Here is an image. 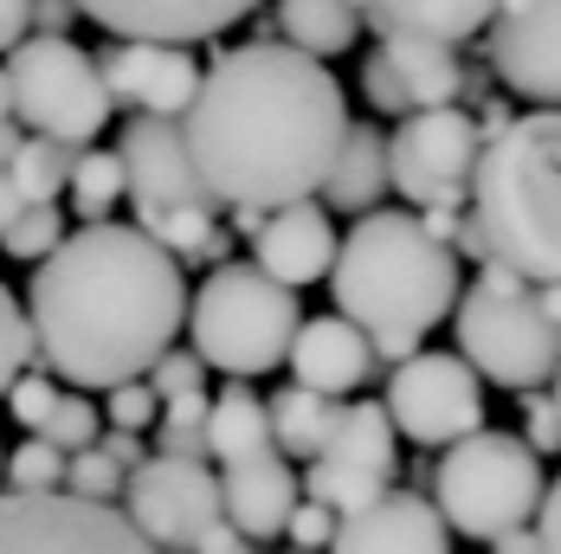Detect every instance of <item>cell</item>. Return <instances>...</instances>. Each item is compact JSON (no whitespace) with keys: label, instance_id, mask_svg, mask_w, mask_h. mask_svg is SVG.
I'll return each instance as SVG.
<instances>
[{"label":"cell","instance_id":"1","mask_svg":"<svg viewBox=\"0 0 561 554\" xmlns=\"http://www.w3.org/2000/svg\"><path fill=\"white\" fill-rule=\"evenodd\" d=\"M342 129L348 97L336 71L284 39L220 53L181 111V142L207 200L259 213L310 200L323 187Z\"/></svg>","mask_w":561,"mask_h":554},{"label":"cell","instance_id":"2","mask_svg":"<svg viewBox=\"0 0 561 554\" xmlns=\"http://www.w3.org/2000/svg\"><path fill=\"white\" fill-rule=\"evenodd\" d=\"M26 323L53 381L104 393L149 374V361L174 348L187 323V277L142 226L84 220L33 265Z\"/></svg>","mask_w":561,"mask_h":554},{"label":"cell","instance_id":"3","mask_svg":"<svg viewBox=\"0 0 561 554\" xmlns=\"http://www.w3.org/2000/svg\"><path fill=\"white\" fill-rule=\"evenodd\" d=\"M323 277H330L336 316H348L368 335L375 361H388V368L407 361L413 348H426V335L458 303V252L446 239H433L413 207L355 213Z\"/></svg>","mask_w":561,"mask_h":554},{"label":"cell","instance_id":"4","mask_svg":"<svg viewBox=\"0 0 561 554\" xmlns=\"http://www.w3.org/2000/svg\"><path fill=\"white\" fill-rule=\"evenodd\" d=\"M465 220L478 239V265H504L529 284L561 277V111L510 116L484 136Z\"/></svg>","mask_w":561,"mask_h":554},{"label":"cell","instance_id":"5","mask_svg":"<svg viewBox=\"0 0 561 554\" xmlns=\"http://www.w3.org/2000/svg\"><path fill=\"white\" fill-rule=\"evenodd\" d=\"M446 323L458 335V355L478 368V381L510 388V393L556 381L561 330L542 316V297H536L529 277L504 272V265H484L471 284H458V303H451Z\"/></svg>","mask_w":561,"mask_h":554},{"label":"cell","instance_id":"6","mask_svg":"<svg viewBox=\"0 0 561 554\" xmlns=\"http://www.w3.org/2000/svg\"><path fill=\"white\" fill-rule=\"evenodd\" d=\"M297 290H284L259 265H214L207 284L187 297V323L194 330V355L207 368H220L226 381H259L284 368V348L297 335Z\"/></svg>","mask_w":561,"mask_h":554},{"label":"cell","instance_id":"7","mask_svg":"<svg viewBox=\"0 0 561 554\" xmlns=\"http://www.w3.org/2000/svg\"><path fill=\"white\" fill-rule=\"evenodd\" d=\"M446 458L433 464V509L451 535L465 542H497L504 529H523L542 503V458L516 432L478 426L465 439L439 445Z\"/></svg>","mask_w":561,"mask_h":554},{"label":"cell","instance_id":"8","mask_svg":"<svg viewBox=\"0 0 561 554\" xmlns=\"http://www.w3.org/2000/svg\"><path fill=\"white\" fill-rule=\"evenodd\" d=\"M7 97H13V123L26 136H53L71 149H91L111 123V91L98 78V58L71 46L65 33H26L7 53Z\"/></svg>","mask_w":561,"mask_h":554},{"label":"cell","instance_id":"9","mask_svg":"<svg viewBox=\"0 0 561 554\" xmlns=\"http://www.w3.org/2000/svg\"><path fill=\"white\" fill-rule=\"evenodd\" d=\"M478 149H484V129L471 111H458V104L407 111L400 129L388 136V194H400L413 213L465 207Z\"/></svg>","mask_w":561,"mask_h":554},{"label":"cell","instance_id":"10","mask_svg":"<svg viewBox=\"0 0 561 554\" xmlns=\"http://www.w3.org/2000/svg\"><path fill=\"white\" fill-rule=\"evenodd\" d=\"M388 419L400 439L426 445V451H439V445L465 439V432H478L484 426V381H478V368L465 361V355H451V348H413L407 361H393L388 374Z\"/></svg>","mask_w":561,"mask_h":554},{"label":"cell","instance_id":"11","mask_svg":"<svg viewBox=\"0 0 561 554\" xmlns=\"http://www.w3.org/2000/svg\"><path fill=\"white\" fill-rule=\"evenodd\" d=\"M0 554H156L116 503H84L71 490H7Z\"/></svg>","mask_w":561,"mask_h":554},{"label":"cell","instance_id":"12","mask_svg":"<svg viewBox=\"0 0 561 554\" xmlns=\"http://www.w3.org/2000/svg\"><path fill=\"white\" fill-rule=\"evenodd\" d=\"M123 516L156 554H187L207 522H220V477L207 458H142L123 471Z\"/></svg>","mask_w":561,"mask_h":554},{"label":"cell","instance_id":"13","mask_svg":"<svg viewBox=\"0 0 561 554\" xmlns=\"http://www.w3.org/2000/svg\"><path fill=\"white\" fill-rule=\"evenodd\" d=\"M393 451H400V432H393L381 400L336 406V426H330L323 451L304 464V497L330 503L336 516L375 503L381 490H393V464H400Z\"/></svg>","mask_w":561,"mask_h":554},{"label":"cell","instance_id":"14","mask_svg":"<svg viewBox=\"0 0 561 554\" xmlns=\"http://www.w3.org/2000/svg\"><path fill=\"white\" fill-rule=\"evenodd\" d=\"M491 71L510 97L561 111V0H510L491 13Z\"/></svg>","mask_w":561,"mask_h":554},{"label":"cell","instance_id":"15","mask_svg":"<svg viewBox=\"0 0 561 554\" xmlns=\"http://www.w3.org/2000/svg\"><path fill=\"white\" fill-rule=\"evenodd\" d=\"M116 162L129 207H214L181 142V116H129L116 136Z\"/></svg>","mask_w":561,"mask_h":554},{"label":"cell","instance_id":"16","mask_svg":"<svg viewBox=\"0 0 561 554\" xmlns=\"http://www.w3.org/2000/svg\"><path fill=\"white\" fill-rule=\"evenodd\" d=\"M362 97H368L381 116L458 104V97H465L458 46H433V39H381V46L368 53V65H362Z\"/></svg>","mask_w":561,"mask_h":554},{"label":"cell","instance_id":"17","mask_svg":"<svg viewBox=\"0 0 561 554\" xmlns=\"http://www.w3.org/2000/svg\"><path fill=\"white\" fill-rule=\"evenodd\" d=\"M98 78L111 104H123L129 116H181L201 84V65L187 46H169V39H116L98 58Z\"/></svg>","mask_w":561,"mask_h":554},{"label":"cell","instance_id":"18","mask_svg":"<svg viewBox=\"0 0 561 554\" xmlns=\"http://www.w3.org/2000/svg\"><path fill=\"white\" fill-rule=\"evenodd\" d=\"M323 554H451V529L426 497L381 490L375 503L336 516V535Z\"/></svg>","mask_w":561,"mask_h":554},{"label":"cell","instance_id":"19","mask_svg":"<svg viewBox=\"0 0 561 554\" xmlns=\"http://www.w3.org/2000/svg\"><path fill=\"white\" fill-rule=\"evenodd\" d=\"M84 20H98L116 39H169V46H194L214 39L226 26H239L259 0H71Z\"/></svg>","mask_w":561,"mask_h":554},{"label":"cell","instance_id":"20","mask_svg":"<svg viewBox=\"0 0 561 554\" xmlns=\"http://www.w3.org/2000/svg\"><path fill=\"white\" fill-rule=\"evenodd\" d=\"M336 258V226H330V207L323 200H290V207H272L259 232H252V265L284 284V290H304L330 272Z\"/></svg>","mask_w":561,"mask_h":554},{"label":"cell","instance_id":"21","mask_svg":"<svg viewBox=\"0 0 561 554\" xmlns=\"http://www.w3.org/2000/svg\"><path fill=\"white\" fill-rule=\"evenodd\" d=\"M284 368H290V381L310 393H355L381 361H375V348H368V335L355 330L348 316H310V323H297L290 335V348H284Z\"/></svg>","mask_w":561,"mask_h":554},{"label":"cell","instance_id":"22","mask_svg":"<svg viewBox=\"0 0 561 554\" xmlns=\"http://www.w3.org/2000/svg\"><path fill=\"white\" fill-rule=\"evenodd\" d=\"M297 503V471L278 451H259V458H239L220 471V516L245 535V542H272L284 535V516Z\"/></svg>","mask_w":561,"mask_h":554},{"label":"cell","instance_id":"23","mask_svg":"<svg viewBox=\"0 0 561 554\" xmlns=\"http://www.w3.org/2000/svg\"><path fill=\"white\" fill-rule=\"evenodd\" d=\"M362 26L381 39H433V46H465L491 26L497 0H355Z\"/></svg>","mask_w":561,"mask_h":554},{"label":"cell","instance_id":"24","mask_svg":"<svg viewBox=\"0 0 561 554\" xmlns=\"http://www.w3.org/2000/svg\"><path fill=\"white\" fill-rule=\"evenodd\" d=\"M317 194L336 213H375L388 200V136L375 123H348L336 142V162H330Z\"/></svg>","mask_w":561,"mask_h":554},{"label":"cell","instance_id":"25","mask_svg":"<svg viewBox=\"0 0 561 554\" xmlns=\"http://www.w3.org/2000/svg\"><path fill=\"white\" fill-rule=\"evenodd\" d=\"M272 451V419H265V400L252 393V381H226L207 400V458L239 464V458H259Z\"/></svg>","mask_w":561,"mask_h":554},{"label":"cell","instance_id":"26","mask_svg":"<svg viewBox=\"0 0 561 554\" xmlns=\"http://www.w3.org/2000/svg\"><path fill=\"white\" fill-rule=\"evenodd\" d=\"M272 26H278L284 46H297V53L336 58V53H348V46H355L362 13H355V0H278Z\"/></svg>","mask_w":561,"mask_h":554},{"label":"cell","instance_id":"27","mask_svg":"<svg viewBox=\"0 0 561 554\" xmlns=\"http://www.w3.org/2000/svg\"><path fill=\"white\" fill-rule=\"evenodd\" d=\"M265 419H272V451H284V458H317L323 451V439H330V426H336V400L330 393H310V388H290L272 393L265 400Z\"/></svg>","mask_w":561,"mask_h":554},{"label":"cell","instance_id":"28","mask_svg":"<svg viewBox=\"0 0 561 554\" xmlns=\"http://www.w3.org/2000/svg\"><path fill=\"white\" fill-rule=\"evenodd\" d=\"M71 142H53V136H20V149L7 155V181L26 207H46L65 194V174H71Z\"/></svg>","mask_w":561,"mask_h":554},{"label":"cell","instance_id":"29","mask_svg":"<svg viewBox=\"0 0 561 554\" xmlns=\"http://www.w3.org/2000/svg\"><path fill=\"white\" fill-rule=\"evenodd\" d=\"M65 194H71L78 220H111L116 200H123V162H116V149H78L71 174H65Z\"/></svg>","mask_w":561,"mask_h":554},{"label":"cell","instance_id":"30","mask_svg":"<svg viewBox=\"0 0 561 554\" xmlns=\"http://www.w3.org/2000/svg\"><path fill=\"white\" fill-rule=\"evenodd\" d=\"M162 252H174V258H207V239H214V207H136V220Z\"/></svg>","mask_w":561,"mask_h":554},{"label":"cell","instance_id":"31","mask_svg":"<svg viewBox=\"0 0 561 554\" xmlns=\"http://www.w3.org/2000/svg\"><path fill=\"white\" fill-rule=\"evenodd\" d=\"M156 445H162V458H207V388L162 400Z\"/></svg>","mask_w":561,"mask_h":554},{"label":"cell","instance_id":"32","mask_svg":"<svg viewBox=\"0 0 561 554\" xmlns=\"http://www.w3.org/2000/svg\"><path fill=\"white\" fill-rule=\"evenodd\" d=\"M58 239H65V213H58V200H46V207H20L13 220L0 226V252L20 258V265H39Z\"/></svg>","mask_w":561,"mask_h":554},{"label":"cell","instance_id":"33","mask_svg":"<svg viewBox=\"0 0 561 554\" xmlns=\"http://www.w3.org/2000/svg\"><path fill=\"white\" fill-rule=\"evenodd\" d=\"M0 477H7V490H58L65 484V451L46 445L39 432H26V445H13L0 458Z\"/></svg>","mask_w":561,"mask_h":554},{"label":"cell","instance_id":"34","mask_svg":"<svg viewBox=\"0 0 561 554\" xmlns=\"http://www.w3.org/2000/svg\"><path fill=\"white\" fill-rule=\"evenodd\" d=\"M39 361V348H33V323H26V303L0 284V400H7V388L26 374Z\"/></svg>","mask_w":561,"mask_h":554},{"label":"cell","instance_id":"35","mask_svg":"<svg viewBox=\"0 0 561 554\" xmlns=\"http://www.w3.org/2000/svg\"><path fill=\"white\" fill-rule=\"evenodd\" d=\"M58 490H71V497H84V503H116L123 497V471L91 439L84 451H65V484Z\"/></svg>","mask_w":561,"mask_h":554},{"label":"cell","instance_id":"36","mask_svg":"<svg viewBox=\"0 0 561 554\" xmlns=\"http://www.w3.org/2000/svg\"><path fill=\"white\" fill-rule=\"evenodd\" d=\"M98 432H104V413L91 406V393H58V406L46 413V426H39V439L58 445V451H84Z\"/></svg>","mask_w":561,"mask_h":554},{"label":"cell","instance_id":"37","mask_svg":"<svg viewBox=\"0 0 561 554\" xmlns=\"http://www.w3.org/2000/svg\"><path fill=\"white\" fill-rule=\"evenodd\" d=\"M58 393H65V388H58L53 374H46V368L33 361V368H26V374H20V381L7 388V400H0V406H7V413H13V419L26 426V432H39V426H46V413L58 406Z\"/></svg>","mask_w":561,"mask_h":554},{"label":"cell","instance_id":"38","mask_svg":"<svg viewBox=\"0 0 561 554\" xmlns=\"http://www.w3.org/2000/svg\"><path fill=\"white\" fill-rule=\"evenodd\" d=\"M111 426H123V432H149L156 426V413H162V400H156V388L136 374V381H116V388H104V406H98Z\"/></svg>","mask_w":561,"mask_h":554},{"label":"cell","instance_id":"39","mask_svg":"<svg viewBox=\"0 0 561 554\" xmlns=\"http://www.w3.org/2000/svg\"><path fill=\"white\" fill-rule=\"evenodd\" d=\"M142 381L156 388V400H174V393L207 388V361H201L194 348H162V355L149 361V374H142Z\"/></svg>","mask_w":561,"mask_h":554},{"label":"cell","instance_id":"40","mask_svg":"<svg viewBox=\"0 0 561 554\" xmlns=\"http://www.w3.org/2000/svg\"><path fill=\"white\" fill-rule=\"evenodd\" d=\"M284 535H290V549H310L323 554L330 549V535H336V509L317 497H297L290 503V516H284Z\"/></svg>","mask_w":561,"mask_h":554},{"label":"cell","instance_id":"41","mask_svg":"<svg viewBox=\"0 0 561 554\" xmlns=\"http://www.w3.org/2000/svg\"><path fill=\"white\" fill-rule=\"evenodd\" d=\"M523 419H529V432H523V445L536 451V458H549V451H561V413H556V400L542 388H529L523 393Z\"/></svg>","mask_w":561,"mask_h":554},{"label":"cell","instance_id":"42","mask_svg":"<svg viewBox=\"0 0 561 554\" xmlns=\"http://www.w3.org/2000/svg\"><path fill=\"white\" fill-rule=\"evenodd\" d=\"M529 529H536L542 554H561V471H556V484H542V503H536Z\"/></svg>","mask_w":561,"mask_h":554},{"label":"cell","instance_id":"43","mask_svg":"<svg viewBox=\"0 0 561 554\" xmlns=\"http://www.w3.org/2000/svg\"><path fill=\"white\" fill-rule=\"evenodd\" d=\"M71 20H78L71 0H26V26H33V33H65V39H71Z\"/></svg>","mask_w":561,"mask_h":554},{"label":"cell","instance_id":"44","mask_svg":"<svg viewBox=\"0 0 561 554\" xmlns=\"http://www.w3.org/2000/svg\"><path fill=\"white\" fill-rule=\"evenodd\" d=\"M98 451L111 458L116 471H136V464H142V432H123V426H111V432H98Z\"/></svg>","mask_w":561,"mask_h":554},{"label":"cell","instance_id":"45","mask_svg":"<svg viewBox=\"0 0 561 554\" xmlns=\"http://www.w3.org/2000/svg\"><path fill=\"white\" fill-rule=\"evenodd\" d=\"M187 554H252V542H245V535L220 516V522H207V529H201V542H194Z\"/></svg>","mask_w":561,"mask_h":554},{"label":"cell","instance_id":"46","mask_svg":"<svg viewBox=\"0 0 561 554\" xmlns=\"http://www.w3.org/2000/svg\"><path fill=\"white\" fill-rule=\"evenodd\" d=\"M26 33H33V26H26V0H0V58L13 53Z\"/></svg>","mask_w":561,"mask_h":554},{"label":"cell","instance_id":"47","mask_svg":"<svg viewBox=\"0 0 561 554\" xmlns=\"http://www.w3.org/2000/svg\"><path fill=\"white\" fill-rule=\"evenodd\" d=\"M491 554H542V542H536V529L523 522V529H504V535L491 542Z\"/></svg>","mask_w":561,"mask_h":554},{"label":"cell","instance_id":"48","mask_svg":"<svg viewBox=\"0 0 561 554\" xmlns=\"http://www.w3.org/2000/svg\"><path fill=\"white\" fill-rule=\"evenodd\" d=\"M536 297H542V316L561 330V277H556V284H536Z\"/></svg>","mask_w":561,"mask_h":554},{"label":"cell","instance_id":"49","mask_svg":"<svg viewBox=\"0 0 561 554\" xmlns=\"http://www.w3.org/2000/svg\"><path fill=\"white\" fill-rule=\"evenodd\" d=\"M20 207H26V200H20V194H13V181H7V162H0V226L13 220V213H20Z\"/></svg>","mask_w":561,"mask_h":554},{"label":"cell","instance_id":"50","mask_svg":"<svg viewBox=\"0 0 561 554\" xmlns=\"http://www.w3.org/2000/svg\"><path fill=\"white\" fill-rule=\"evenodd\" d=\"M20 136H26V129H20V123H13V116H7V123H0V162H7V155H13V149H20Z\"/></svg>","mask_w":561,"mask_h":554},{"label":"cell","instance_id":"51","mask_svg":"<svg viewBox=\"0 0 561 554\" xmlns=\"http://www.w3.org/2000/svg\"><path fill=\"white\" fill-rule=\"evenodd\" d=\"M259 220H265L259 207H232V232H259Z\"/></svg>","mask_w":561,"mask_h":554},{"label":"cell","instance_id":"52","mask_svg":"<svg viewBox=\"0 0 561 554\" xmlns=\"http://www.w3.org/2000/svg\"><path fill=\"white\" fill-rule=\"evenodd\" d=\"M13 116V97H7V71H0V123Z\"/></svg>","mask_w":561,"mask_h":554},{"label":"cell","instance_id":"53","mask_svg":"<svg viewBox=\"0 0 561 554\" xmlns=\"http://www.w3.org/2000/svg\"><path fill=\"white\" fill-rule=\"evenodd\" d=\"M549 400H556V413H561V368H556V393H549Z\"/></svg>","mask_w":561,"mask_h":554},{"label":"cell","instance_id":"54","mask_svg":"<svg viewBox=\"0 0 561 554\" xmlns=\"http://www.w3.org/2000/svg\"><path fill=\"white\" fill-rule=\"evenodd\" d=\"M290 554H310V549H290Z\"/></svg>","mask_w":561,"mask_h":554},{"label":"cell","instance_id":"55","mask_svg":"<svg viewBox=\"0 0 561 554\" xmlns=\"http://www.w3.org/2000/svg\"><path fill=\"white\" fill-rule=\"evenodd\" d=\"M0 458H7V445H0Z\"/></svg>","mask_w":561,"mask_h":554}]
</instances>
